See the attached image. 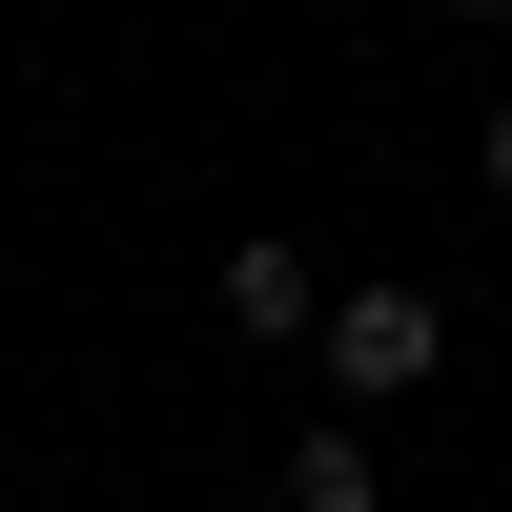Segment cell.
<instances>
[{
  "mask_svg": "<svg viewBox=\"0 0 512 512\" xmlns=\"http://www.w3.org/2000/svg\"><path fill=\"white\" fill-rule=\"evenodd\" d=\"M451 369V287H349V308H328V390L349 410H410Z\"/></svg>",
  "mask_w": 512,
  "mask_h": 512,
  "instance_id": "6da1fadb",
  "label": "cell"
},
{
  "mask_svg": "<svg viewBox=\"0 0 512 512\" xmlns=\"http://www.w3.org/2000/svg\"><path fill=\"white\" fill-rule=\"evenodd\" d=\"M328 308H349V287H328L287 226H246V246H226V328H246V349H328Z\"/></svg>",
  "mask_w": 512,
  "mask_h": 512,
  "instance_id": "7a4b0ae2",
  "label": "cell"
},
{
  "mask_svg": "<svg viewBox=\"0 0 512 512\" xmlns=\"http://www.w3.org/2000/svg\"><path fill=\"white\" fill-rule=\"evenodd\" d=\"M267 492H287V512H390V451H369V410H308Z\"/></svg>",
  "mask_w": 512,
  "mask_h": 512,
  "instance_id": "3957f363",
  "label": "cell"
},
{
  "mask_svg": "<svg viewBox=\"0 0 512 512\" xmlns=\"http://www.w3.org/2000/svg\"><path fill=\"white\" fill-rule=\"evenodd\" d=\"M472 164H492V205H512V103H472Z\"/></svg>",
  "mask_w": 512,
  "mask_h": 512,
  "instance_id": "277c9868",
  "label": "cell"
},
{
  "mask_svg": "<svg viewBox=\"0 0 512 512\" xmlns=\"http://www.w3.org/2000/svg\"><path fill=\"white\" fill-rule=\"evenodd\" d=\"M431 21H512V0H431Z\"/></svg>",
  "mask_w": 512,
  "mask_h": 512,
  "instance_id": "5b68a950",
  "label": "cell"
}]
</instances>
